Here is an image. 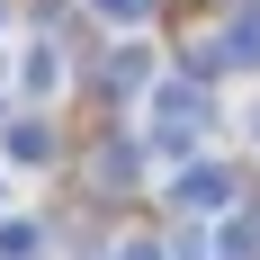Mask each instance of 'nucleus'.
<instances>
[{"label":"nucleus","mask_w":260,"mask_h":260,"mask_svg":"<svg viewBox=\"0 0 260 260\" xmlns=\"http://www.w3.org/2000/svg\"><path fill=\"white\" fill-rule=\"evenodd\" d=\"M171 198H180V207H198V215H215V207H224V171H207V161H198V171H180V180H171Z\"/></svg>","instance_id":"nucleus-1"},{"label":"nucleus","mask_w":260,"mask_h":260,"mask_svg":"<svg viewBox=\"0 0 260 260\" xmlns=\"http://www.w3.org/2000/svg\"><path fill=\"white\" fill-rule=\"evenodd\" d=\"M0 144H9V161H54V135L36 126V117H18V126L0 135Z\"/></svg>","instance_id":"nucleus-2"},{"label":"nucleus","mask_w":260,"mask_h":260,"mask_svg":"<svg viewBox=\"0 0 260 260\" xmlns=\"http://www.w3.org/2000/svg\"><path fill=\"white\" fill-rule=\"evenodd\" d=\"M215 260H260V224H215Z\"/></svg>","instance_id":"nucleus-3"},{"label":"nucleus","mask_w":260,"mask_h":260,"mask_svg":"<svg viewBox=\"0 0 260 260\" xmlns=\"http://www.w3.org/2000/svg\"><path fill=\"white\" fill-rule=\"evenodd\" d=\"M18 81H27V90H54V81H63V63H54V54L36 45V54H27V63H18Z\"/></svg>","instance_id":"nucleus-4"},{"label":"nucleus","mask_w":260,"mask_h":260,"mask_svg":"<svg viewBox=\"0 0 260 260\" xmlns=\"http://www.w3.org/2000/svg\"><path fill=\"white\" fill-rule=\"evenodd\" d=\"M224 45H234V63H242V72H260V18H242Z\"/></svg>","instance_id":"nucleus-5"},{"label":"nucleus","mask_w":260,"mask_h":260,"mask_svg":"<svg viewBox=\"0 0 260 260\" xmlns=\"http://www.w3.org/2000/svg\"><path fill=\"white\" fill-rule=\"evenodd\" d=\"M99 9H108V18H117V27H135V18H144V9H153V0H99Z\"/></svg>","instance_id":"nucleus-6"},{"label":"nucleus","mask_w":260,"mask_h":260,"mask_svg":"<svg viewBox=\"0 0 260 260\" xmlns=\"http://www.w3.org/2000/svg\"><path fill=\"white\" fill-rule=\"evenodd\" d=\"M117 260H161V242H117Z\"/></svg>","instance_id":"nucleus-7"}]
</instances>
